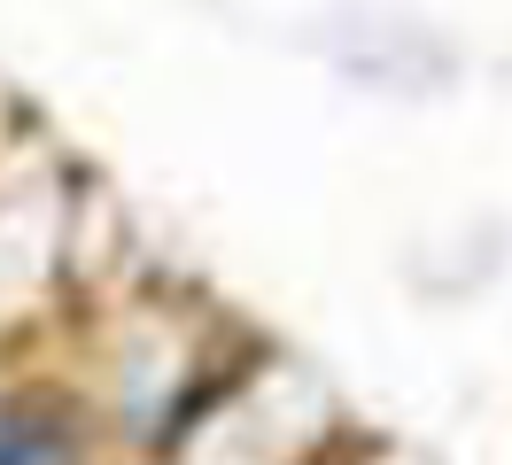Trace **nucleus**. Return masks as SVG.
<instances>
[{
	"label": "nucleus",
	"instance_id": "obj_1",
	"mask_svg": "<svg viewBox=\"0 0 512 465\" xmlns=\"http://www.w3.org/2000/svg\"><path fill=\"white\" fill-rule=\"evenodd\" d=\"M0 465H86L63 411L39 403H0Z\"/></svg>",
	"mask_w": 512,
	"mask_h": 465
}]
</instances>
